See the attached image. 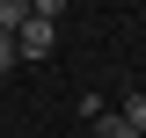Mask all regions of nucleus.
Wrapping results in <instances>:
<instances>
[{"label": "nucleus", "instance_id": "f03ea898", "mask_svg": "<svg viewBox=\"0 0 146 138\" xmlns=\"http://www.w3.org/2000/svg\"><path fill=\"white\" fill-rule=\"evenodd\" d=\"M95 138H139V131H131L117 109H102V116H95Z\"/></svg>", "mask_w": 146, "mask_h": 138}, {"label": "nucleus", "instance_id": "f257e3e1", "mask_svg": "<svg viewBox=\"0 0 146 138\" xmlns=\"http://www.w3.org/2000/svg\"><path fill=\"white\" fill-rule=\"evenodd\" d=\"M58 51V22H44V15H29L15 29V58H51Z\"/></svg>", "mask_w": 146, "mask_h": 138}, {"label": "nucleus", "instance_id": "20e7f679", "mask_svg": "<svg viewBox=\"0 0 146 138\" xmlns=\"http://www.w3.org/2000/svg\"><path fill=\"white\" fill-rule=\"evenodd\" d=\"M29 15H44V22H58V15H66V0H29Z\"/></svg>", "mask_w": 146, "mask_h": 138}, {"label": "nucleus", "instance_id": "423d86ee", "mask_svg": "<svg viewBox=\"0 0 146 138\" xmlns=\"http://www.w3.org/2000/svg\"><path fill=\"white\" fill-rule=\"evenodd\" d=\"M139 138H146V131H139Z\"/></svg>", "mask_w": 146, "mask_h": 138}, {"label": "nucleus", "instance_id": "7ed1b4c3", "mask_svg": "<svg viewBox=\"0 0 146 138\" xmlns=\"http://www.w3.org/2000/svg\"><path fill=\"white\" fill-rule=\"evenodd\" d=\"M117 116H124L131 131H146V95H124V102H117Z\"/></svg>", "mask_w": 146, "mask_h": 138}, {"label": "nucleus", "instance_id": "39448f33", "mask_svg": "<svg viewBox=\"0 0 146 138\" xmlns=\"http://www.w3.org/2000/svg\"><path fill=\"white\" fill-rule=\"evenodd\" d=\"M22 58H15V36H0V73H15Z\"/></svg>", "mask_w": 146, "mask_h": 138}]
</instances>
